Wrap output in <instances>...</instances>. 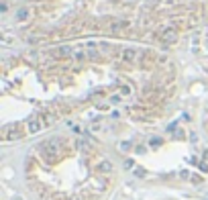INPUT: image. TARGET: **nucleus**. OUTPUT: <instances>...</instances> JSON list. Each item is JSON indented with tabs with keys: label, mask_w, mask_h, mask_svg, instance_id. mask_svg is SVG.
<instances>
[{
	"label": "nucleus",
	"mask_w": 208,
	"mask_h": 200,
	"mask_svg": "<svg viewBox=\"0 0 208 200\" xmlns=\"http://www.w3.org/2000/svg\"><path fill=\"white\" fill-rule=\"evenodd\" d=\"M161 37H163V41L173 43V41H175V29H173V27H167V29L161 33Z\"/></svg>",
	"instance_id": "f257e3e1"
},
{
	"label": "nucleus",
	"mask_w": 208,
	"mask_h": 200,
	"mask_svg": "<svg viewBox=\"0 0 208 200\" xmlns=\"http://www.w3.org/2000/svg\"><path fill=\"white\" fill-rule=\"evenodd\" d=\"M39 129H41V125H39V118H37V117L31 118V120H29V131H31V133H37Z\"/></svg>",
	"instance_id": "f03ea898"
},
{
	"label": "nucleus",
	"mask_w": 208,
	"mask_h": 200,
	"mask_svg": "<svg viewBox=\"0 0 208 200\" xmlns=\"http://www.w3.org/2000/svg\"><path fill=\"white\" fill-rule=\"evenodd\" d=\"M98 170H100V172H104V174H108V172H112V165H110V161H100Z\"/></svg>",
	"instance_id": "7ed1b4c3"
},
{
	"label": "nucleus",
	"mask_w": 208,
	"mask_h": 200,
	"mask_svg": "<svg viewBox=\"0 0 208 200\" xmlns=\"http://www.w3.org/2000/svg\"><path fill=\"white\" fill-rule=\"evenodd\" d=\"M27 16H29V8H27V6H25V8H21V10L16 12V21H25Z\"/></svg>",
	"instance_id": "20e7f679"
},
{
	"label": "nucleus",
	"mask_w": 208,
	"mask_h": 200,
	"mask_svg": "<svg viewBox=\"0 0 208 200\" xmlns=\"http://www.w3.org/2000/svg\"><path fill=\"white\" fill-rule=\"evenodd\" d=\"M135 53H137L135 49H125V51H123V57L125 59H133L135 57Z\"/></svg>",
	"instance_id": "39448f33"
},
{
	"label": "nucleus",
	"mask_w": 208,
	"mask_h": 200,
	"mask_svg": "<svg viewBox=\"0 0 208 200\" xmlns=\"http://www.w3.org/2000/svg\"><path fill=\"white\" fill-rule=\"evenodd\" d=\"M59 55H65V57H69V55H71V49H69V47H59Z\"/></svg>",
	"instance_id": "423d86ee"
},
{
	"label": "nucleus",
	"mask_w": 208,
	"mask_h": 200,
	"mask_svg": "<svg viewBox=\"0 0 208 200\" xmlns=\"http://www.w3.org/2000/svg\"><path fill=\"white\" fill-rule=\"evenodd\" d=\"M74 57H76V59H82V57H86V53H84V51H76V53H74Z\"/></svg>",
	"instance_id": "0eeeda50"
},
{
	"label": "nucleus",
	"mask_w": 208,
	"mask_h": 200,
	"mask_svg": "<svg viewBox=\"0 0 208 200\" xmlns=\"http://www.w3.org/2000/svg\"><path fill=\"white\" fill-rule=\"evenodd\" d=\"M200 170H202V172H208V164H206V161H202V164H200Z\"/></svg>",
	"instance_id": "6e6552de"
}]
</instances>
